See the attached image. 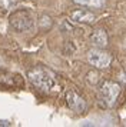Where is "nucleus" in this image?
<instances>
[{"label":"nucleus","instance_id":"f257e3e1","mask_svg":"<svg viewBox=\"0 0 126 127\" xmlns=\"http://www.w3.org/2000/svg\"><path fill=\"white\" fill-rule=\"evenodd\" d=\"M29 80L43 92H53L57 87L55 74L45 67H36V69L30 70L29 71Z\"/></svg>","mask_w":126,"mask_h":127},{"label":"nucleus","instance_id":"6e6552de","mask_svg":"<svg viewBox=\"0 0 126 127\" xmlns=\"http://www.w3.org/2000/svg\"><path fill=\"white\" fill-rule=\"evenodd\" d=\"M76 3L79 4H85V6H95V7H99L102 6L105 3V0H74Z\"/></svg>","mask_w":126,"mask_h":127},{"label":"nucleus","instance_id":"1a4fd4ad","mask_svg":"<svg viewBox=\"0 0 126 127\" xmlns=\"http://www.w3.org/2000/svg\"><path fill=\"white\" fill-rule=\"evenodd\" d=\"M0 4L4 7V9H11V7L16 4V0H0Z\"/></svg>","mask_w":126,"mask_h":127},{"label":"nucleus","instance_id":"423d86ee","mask_svg":"<svg viewBox=\"0 0 126 127\" xmlns=\"http://www.w3.org/2000/svg\"><path fill=\"white\" fill-rule=\"evenodd\" d=\"M72 19L74 22H82V23H92L95 22V14L87 10H77L72 14Z\"/></svg>","mask_w":126,"mask_h":127},{"label":"nucleus","instance_id":"39448f33","mask_svg":"<svg viewBox=\"0 0 126 127\" xmlns=\"http://www.w3.org/2000/svg\"><path fill=\"white\" fill-rule=\"evenodd\" d=\"M66 101H67L69 107L76 111V113H82V111H85L86 109V104H85V100L77 96L74 92H67L66 94Z\"/></svg>","mask_w":126,"mask_h":127},{"label":"nucleus","instance_id":"f03ea898","mask_svg":"<svg viewBox=\"0 0 126 127\" xmlns=\"http://www.w3.org/2000/svg\"><path fill=\"white\" fill-rule=\"evenodd\" d=\"M10 26L17 32H29L33 27V17L26 10H17L9 19Z\"/></svg>","mask_w":126,"mask_h":127},{"label":"nucleus","instance_id":"20e7f679","mask_svg":"<svg viewBox=\"0 0 126 127\" xmlns=\"http://www.w3.org/2000/svg\"><path fill=\"white\" fill-rule=\"evenodd\" d=\"M87 60L92 66L95 67H108L110 64V56L106 52H100V50H90L87 53Z\"/></svg>","mask_w":126,"mask_h":127},{"label":"nucleus","instance_id":"0eeeda50","mask_svg":"<svg viewBox=\"0 0 126 127\" xmlns=\"http://www.w3.org/2000/svg\"><path fill=\"white\" fill-rule=\"evenodd\" d=\"M90 40L95 46L103 47V46L108 44V36H106V33H105L103 30H95L93 34L90 36Z\"/></svg>","mask_w":126,"mask_h":127},{"label":"nucleus","instance_id":"7ed1b4c3","mask_svg":"<svg viewBox=\"0 0 126 127\" xmlns=\"http://www.w3.org/2000/svg\"><path fill=\"white\" fill-rule=\"evenodd\" d=\"M119 92H120L119 84H116L113 81H106L100 89V96L108 106H112L119 96Z\"/></svg>","mask_w":126,"mask_h":127}]
</instances>
